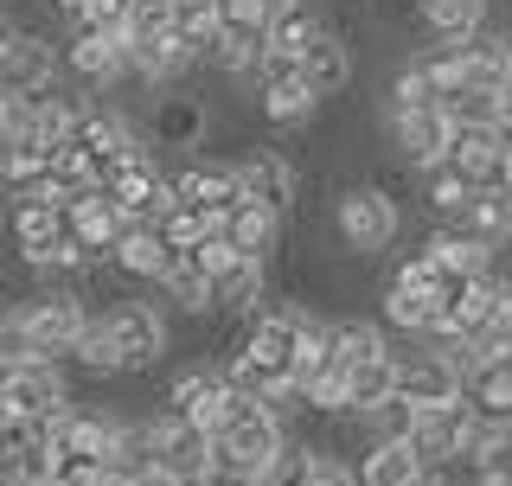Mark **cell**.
I'll return each mask as SVG.
<instances>
[{
	"label": "cell",
	"instance_id": "51",
	"mask_svg": "<svg viewBox=\"0 0 512 486\" xmlns=\"http://www.w3.org/2000/svg\"><path fill=\"white\" fill-rule=\"evenodd\" d=\"M416 7H423V0H397V13H416Z\"/></svg>",
	"mask_w": 512,
	"mask_h": 486
},
{
	"label": "cell",
	"instance_id": "52",
	"mask_svg": "<svg viewBox=\"0 0 512 486\" xmlns=\"http://www.w3.org/2000/svg\"><path fill=\"white\" fill-rule=\"evenodd\" d=\"M474 486H500V480H474Z\"/></svg>",
	"mask_w": 512,
	"mask_h": 486
},
{
	"label": "cell",
	"instance_id": "13",
	"mask_svg": "<svg viewBox=\"0 0 512 486\" xmlns=\"http://www.w3.org/2000/svg\"><path fill=\"white\" fill-rule=\"evenodd\" d=\"M455 84L487 90V96H512V32L487 26L468 45H455Z\"/></svg>",
	"mask_w": 512,
	"mask_h": 486
},
{
	"label": "cell",
	"instance_id": "37",
	"mask_svg": "<svg viewBox=\"0 0 512 486\" xmlns=\"http://www.w3.org/2000/svg\"><path fill=\"white\" fill-rule=\"evenodd\" d=\"M416 180H423V199H429V212H436L442 224H448V218L461 212V205L474 199V186L461 180V173L448 167V160H436V167H429V173H416Z\"/></svg>",
	"mask_w": 512,
	"mask_h": 486
},
{
	"label": "cell",
	"instance_id": "21",
	"mask_svg": "<svg viewBox=\"0 0 512 486\" xmlns=\"http://www.w3.org/2000/svg\"><path fill=\"white\" fill-rule=\"evenodd\" d=\"M416 20H423V39L436 45V52H455V45H468L474 32H487L493 0H423Z\"/></svg>",
	"mask_w": 512,
	"mask_h": 486
},
{
	"label": "cell",
	"instance_id": "8",
	"mask_svg": "<svg viewBox=\"0 0 512 486\" xmlns=\"http://www.w3.org/2000/svg\"><path fill=\"white\" fill-rule=\"evenodd\" d=\"M0 410L32 423V416H64L71 410V371L52 359H26L13 371H0Z\"/></svg>",
	"mask_w": 512,
	"mask_h": 486
},
{
	"label": "cell",
	"instance_id": "30",
	"mask_svg": "<svg viewBox=\"0 0 512 486\" xmlns=\"http://www.w3.org/2000/svg\"><path fill=\"white\" fill-rule=\"evenodd\" d=\"M461 391H468L480 423H512V359H487Z\"/></svg>",
	"mask_w": 512,
	"mask_h": 486
},
{
	"label": "cell",
	"instance_id": "9",
	"mask_svg": "<svg viewBox=\"0 0 512 486\" xmlns=\"http://www.w3.org/2000/svg\"><path fill=\"white\" fill-rule=\"evenodd\" d=\"M58 84V52L45 32H13L7 45H0V96H13V103H32V96H45Z\"/></svg>",
	"mask_w": 512,
	"mask_h": 486
},
{
	"label": "cell",
	"instance_id": "3",
	"mask_svg": "<svg viewBox=\"0 0 512 486\" xmlns=\"http://www.w3.org/2000/svg\"><path fill=\"white\" fill-rule=\"evenodd\" d=\"M397 231H404V212H397L391 186H378V180H346L340 192H333V237H340L346 256L372 263V256H384V250L397 243Z\"/></svg>",
	"mask_w": 512,
	"mask_h": 486
},
{
	"label": "cell",
	"instance_id": "38",
	"mask_svg": "<svg viewBox=\"0 0 512 486\" xmlns=\"http://www.w3.org/2000/svg\"><path fill=\"white\" fill-rule=\"evenodd\" d=\"M154 237L167 243L173 256H186V250H199L205 237H218V224H212V218H199V212H186V205H173V212L154 224Z\"/></svg>",
	"mask_w": 512,
	"mask_h": 486
},
{
	"label": "cell",
	"instance_id": "1",
	"mask_svg": "<svg viewBox=\"0 0 512 486\" xmlns=\"http://www.w3.org/2000/svg\"><path fill=\"white\" fill-rule=\"evenodd\" d=\"M308 314H314V301H263L244 320V333H237L224 378L244 397H276L282 384H295V333Z\"/></svg>",
	"mask_w": 512,
	"mask_h": 486
},
{
	"label": "cell",
	"instance_id": "42",
	"mask_svg": "<svg viewBox=\"0 0 512 486\" xmlns=\"http://www.w3.org/2000/svg\"><path fill=\"white\" fill-rule=\"evenodd\" d=\"M308 486H359V480H352V461H346V455L320 448V455H314V474H308Z\"/></svg>",
	"mask_w": 512,
	"mask_h": 486
},
{
	"label": "cell",
	"instance_id": "40",
	"mask_svg": "<svg viewBox=\"0 0 512 486\" xmlns=\"http://www.w3.org/2000/svg\"><path fill=\"white\" fill-rule=\"evenodd\" d=\"M410 423H416V410H410L404 397H384L378 410H365V416H359L365 442H404V435H410Z\"/></svg>",
	"mask_w": 512,
	"mask_h": 486
},
{
	"label": "cell",
	"instance_id": "49",
	"mask_svg": "<svg viewBox=\"0 0 512 486\" xmlns=\"http://www.w3.org/2000/svg\"><path fill=\"white\" fill-rule=\"evenodd\" d=\"M96 486H128V474H116V467H109V474H103V480H96Z\"/></svg>",
	"mask_w": 512,
	"mask_h": 486
},
{
	"label": "cell",
	"instance_id": "23",
	"mask_svg": "<svg viewBox=\"0 0 512 486\" xmlns=\"http://www.w3.org/2000/svg\"><path fill=\"white\" fill-rule=\"evenodd\" d=\"M442 160L474 192H493V186L506 180V160H500V148H493V128H448V154Z\"/></svg>",
	"mask_w": 512,
	"mask_h": 486
},
{
	"label": "cell",
	"instance_id": "16",
	"mask_svg": "<svg viewBox=\"0 0 512 486\" xmlns=\"http://www.w3.org/2000/svg\"><path fill=\"white\" fill-rule=\"evenodd\" d=\"M384 128H391V154H397V167H404V173H429V167L448 154V122H442V109L384 116Z\"/></svg>",
	"mask_w": 512,
	"mask_h": 486
},
{
	"label": "cell",
	"instance_id": "22",
	"mask_svg": "<svg viewBox=\"0 0 512 486\" xmlns=\"http://www.w3.org/2000/svg\"><path fill=\"white\" fill-rule=\"evenodd\" d=\"M212 314H237V320H250L256 307L269 301V263H250V256H231L212 282Z\"/></svg>",
	"mask_w": 512,
	"mask_h": 486
},
{
	"label": "cell",
	"instance_id": "14",
	"mask_svg": "<svg viewBox=\"0 0 512 486\" xmlns=\"http://www.w3.org/2000/svg\"><path fill=\"white\" fill-rule=\"evenodd\" d=\"M410 410H436V403H455L461 397V371L448 365V352L423 346V352H397V391Z\"/></svg>",
	"mask_w": 512,
	"mask_h": 486
},
{
	"label": "cell",
	"instance_id": "39",
	"mask_svg": "<svg viewBox=\"0 0 512 486\" xmlns=\"http://www.w3.org/2000/svg\"><path fill=\"white\" fill-rule=\"evenodd\" d=\"M314 455H320L314 442H295V435H288V442H282V455L263 467V486H308V474H314Z\"/></svg>",
	"mask_w": 512,
	"mask_h": 486
},
{
	"label": "cell",
	"instance_id": "53",
	"mask_svg": "<svg viewBox=\"0 0 512 486\" xmlns=\"http://www.w3.org/2000/svg\"><path fill=\"white\" fill-rule=\"evenodd\" d=\"M0 486H7V480H0Z\"/></svg>",
	"mask_w": 512,
	"mask_h": 486
},
{
	"label": "cell",
	"instance_id": "6",
	"mask_svg": "<svg viewBox=\"0 0 512 486\" xmlns=\"http://www.w3.org/2000/svg\"><path fill=\"white\" fill-rule=\"evenodd\" d=\"M480 429V416H474V403L468 391H461L455 403H436V410H416V423H410V455L423 474H448V467H461V455H468V435Z\"/></svg>",
	"mask_w": 512,
	"mask_h": 486
},
{
	"label": "cell",
	"instance_id": "50",
	"mask_svg": "<svg viewBox=\"0 0 512 486\" xmlns=\"http://www.w3.org/2000/svg\"><path fill=\"white\" fill-rule=\"evenodd\" d=\"M180 486H218V480H212V474H192V480H180Z\"/></svg>",
	"mask_w": 512,
	"mask_h": 486
},
{
	"label": "cell",
	"instance_id": "19",
	"mask_svg": "<svg viewBox=\"0 0 512 486\" xmlns=\"http://www.w3.org/2000/svg\"><path fill=\"white\" fill-rule=\"evenodd\" d=\"M141 135H148V148L199 154L205 135H212V109H205V96H167V103H154V122L141 128Z\"/></svg>",
	"mask_w": 512,
	"mask_h": 486
},
{
	"label": "cell",
	"instance_id": "12",
	"mask_svg": "<svg viewBox=\"0 0 512 486\" xmlns=\"http://www.w3.org/2000/svg\"><path fill=\"white\" fill-rule=\"evenodd\" d=\"M224 403H231V378H224V365H186L180 378L167 384V416H180V423L205 429V435L218 429Z\"/></svg>",
	"mask_w": 512,
	"mask_h": 486
},
{
	"label": "cell",
	"instance_id": "28",
	"mask_svg": "<svg viewBox=\"0 0 512 486\" xmlns=\"http://www.w3.org/2000/svg\"><path fill=\"white\" fill-rule=\"evenodd\" d=\"M397 391V346L384 352V359H365V365H352L346 371V416L359 423L365 410H378L384 397Z\"/></svg>",
	"mask_w": 512,
	"mask_h": 486
},
{
	"label": "cell",
	"instance_id": "26",
	"mask_svg": "<svg viewBox=\"0 0 512 486\" xmlns=\"http://www.w3.org/2000/svg\"><path fill=\"white\" fill-rule=\"evenodd\" d=\"M384 352H391V333H384L378 320L333 314V359H327V365L352 371V365H365V359H384Z\"/></svg>",
	"mask_w": 512,
	"mask_h": 486
},
{
	"label": "cell",
	"instance_id": "10",
	"mask_svg": "<svg viewBox=\"0 0 512 486\" xmlns=\"http://www.w3.org/2000/svg\"><path fill=\"white\" fill-rule=\"evenodd\" d=\"M77 148L90 154V167L103 173V167H116L122 154H135V148H148V135H141V122H128V109H116V103H77Z\"/></svg>",
	"mask_w": 512,
	"mask_h": 486
},
{
	"label": "cell",
	"instance_id": "31",
	"mask_svg": "<svg viewBox=\"0 0 512 486\" xmlns=\"http://www.w3.org/2000/svg\"><path fill=\"white\" fill-rule=\"evenodd\" d=\"M416 474H423V467H416L410 442H365L359 467H352V480H359V486H410Z\"/></svg>",
	"mask_w": 512,
	"mask_h": 486
},
{
	"label": "cell",
	"instance_id": "36",
	"mask_svg": "<svg viewBox=\"0 0 512 486\" xmlns=\"http://www.w3.org/2000/svg\"><path fill=\"white\" fill-rule=\"evenodd\" d=\"M436 109H442V122H448V128H493V122H500V109H506V96L461 90V84H455Z\"/></svg>",
	"mask_w": 512,
	"mask_h": 486
},
{
	"label": "cell",
	"instance_id": "43",
	"mask_svg": "<svg viewBox=\"0 0 512 486\" xmlns=\"http://www.w3.org/2000/svg\"><path fill=\"white\" fill-rule=\"evenodd\" d=\"M487 199H493V212H500V224H506V237H512V167H506V180L493 186Z\"/></svg>",
	"mask_w": 512,
	"mask_h": 486
},
{
	"label": "cell",
	"instance_id": "44",
	"mask_svg": "<svg viewBox=\"0 0 512 486\" xmlns=\"http://www.w3.org/2000/svg\"><path fill=\"white\" fill-rule=\"evenodd\" d=\"M493 148H500V160L512 167V103L500 109V122H493Z\"/></svg>",
	"mask_w": 512,
	"mask_h": 486
},
{
	"label": "cell",
	"instance_id": "2",
	"mask_svg": "<svg viewBox=\"0 0 512 486\" xmlns=\"http://www.w3.org/2000/svg\"><path fill=\"white\" fill-rule=\"evenodd\" d=\"M288 442V423L276 410H269L263 397H244L231 384V403H224L218 429H212V467H237V474H256L263 480V467L282 455Z\"/></svg>",
	"mask_w": 512,
	"mask_h": 486
},
{
	"label": "cell",
	"instance_id": "24",
	"mask_svg": "<svg viewBox=\"0 0 512 486\" xmlns=\"http://www.w3.org/2000/svg\"><path fill=\"white\" fill-rule=\"evenodd\" d=\"M122 58H128V84H148V90H160V84H173V77L192 71V58L167 39V32H154V39H122Z\"/></svg>",
	"mask_w": 512,
	"mask_h": 486
},
{
	"label": "cell",
	"instance_id": "25",
	"mask_svg": "<svg viewBox=\"0 0 512 486\" xmlns=\"http://www.w3.org/2000/svg\"><path fill=\"white\" fill-rule=\"evenodd\" d=\"M167 263H173V250L148 231V224H128V231L116 237V250H109V269H116L122 282H148V288L160 282Z\"/></svg>",
	"mask_w": 512,
	"mask_h": 486
},
{
	"label": "cell",
	"instance_id": "20",
	"mask_svg": "<svg viewBox=\"0 0 512 486\" xmlns=\"http://www.w3.org/2000/svg\"><path fill=\"white\" fill-rule=\"evenodd\" d=\"M295 64H301V90L320 96V103H327V96H346L352 77H359V58H352V45L340 39V32H320Z\"/></svg>",
	"mask_w": 512,
	"mask_h": 486
},
{
	"label": "cell",
	"instance_id": "34",
	"mask_svg": "<svg viewBox=\"0 0 512 486\" xmlns=\"http://www.w3.org/2000/svg\"><path fill=\"white\" fill-rule=\"evenodd\" d=\"M256 116L269 128H308L320 116V96H308L301 84H282V90H256Z\"/></svg>",
	"mask_w": 512,
	"mask_h": 486
},
{
	"label": "cell",
	"instance_id": "33",
	"mask_svg": "<svg viewBox=\"0 0 512 486\" xmlns=\"http://www.w3.org/2000/svg\"><path fill=\"white\" fill-rule=\"evenodd\" d=\"M64 231V218H58V205H45V199H13V212H7V237H13V250L32 256V250H45Z\"/></svg>",
	"mask_w": 512,
	"mask_h": 486
},
{
	"label": "cell",
	"instance_id": "47",
	"mask_svg": "<svg viewBox=\"0 0 512 486\" xmlns=\"http://www.w3.org/2000/svg\"><path fill=\"white\" fill-rule=\"evenodd\" d=\"M493 288H500V314H512V269H493Z\"/></svg>",
	"mask_w": 512,
	"mask_h": 486
},
{
	"label": "cell",
	"instance_id": "7",
	"mask_svg": "<svg viewBox=\"0 0 512 486\" xmlns=\"http://www.w3.org/2000/svg\"><path fill=\"white\" fill-rule=\"evenodd\" d=\"M231 180H237V199L269 205L276 218H288L301 199V167L282 148H269V141H250V148L231 154Z\"/></svg>",
	"mask_w": 512,
	"mask_h": 486
},
{
	"label": "cell",
	"instance_id": "46",
	"mask_svg": "<svg viewBox=\"0 0 512 486\" xmlns=\"http://www.w3.org/2000/svg\"><path fill=\"white\" fill-rule=\"evenodd\" d=\"M45 7H52V13H58V20H64V26H71V20H77V13H84V7H90V0H45Z\"/></svg>",
	"mask_w": 512,
	"mask_h": 486
},
{
	"label": "cell",
	"instance_id": "41",
	"mask_svg": "<svg viewBox=\"0 0 512 486\" xmlns=\"http://www.w3.org/2000/svg\"><path fill=\"white\" fill-rule=\"evenodd\" d=\"M26 359H32V346H26L20 314H13V307H0V371H13V365H26Z\"/></svg>",
	"mask_w": 512,
	"mask_h": 486
},
{
	"label": "cell",
	"instance_id": "17",
	"mask_svg": "<svg viewBox=\"0 0 512 486\" xmlns=\"http://www.w3.org/2000/svg\"><path fill=\"white\" fill-rule=\"evenodd\" d=\"M282 224L269 205H256V199H231V212L218 218V243H231L237 256H250V263H269V256L282 250Z\"/></svg>",
	"mask_w": 512,
	"mask_h": 486
},
{
	"label": "cell",
	"instance_id": "27",
	"mask_svg": "<svg viewBox=\"0 0 512 486\" xmlns=\"http://www.w3.org/2000/svg\"><path fill=\"white\" fill-rule=\"evenodd\" d=\"M218 13H224V0H173V13H167V39L180 45L192 64H199V52L218 39Z\"/></svg>",
	"mask_w": 512,
	"mask_h": 486
},
{
	"label": "cell",
	"instance_id": "48",
	"mask_svg": "<svg viewBox=\"0 0 512 486\" xmlns=\"http://www.w3.org/2000/svg\"><path fill=\"white\" fill-rule=\"evenodd\" d=\"M13 32H20V20H13V7H7V0H0V45H7Z\"/></svg>",
	"mask_w": 512,
	"mask_h": 486
},
{
	"label": "cell",
	"instance_id": "11",
	"mask_svg": "<svg viewBox=\"0 0 512 486\" xmlns=\"http://www.w3.org/2000/svg\"><path fill=\"white\" fill-rule=\"evenodd\" d=\"M167 186H173V205H186V212H199V218H212V224L231 212V199H237L231 160H212V154H186L180 167L167 173Z\"/></svg>",
	"mask_w": 512,
	"mask_h": 486
},
{
	"label": "cell",
	"instance_id": "45",
	"mask_svg": "<svg viewBox=\"0 0 512 486\" xmlns=\"http://www.w3.org/2000/svg\"><path fill=\"white\" fill-rule=\"evenodd\" d=\"M128 486H180V480H173V474H167V467H141V474H135V480H128Z\"/></svg>",
	"mask_w": 512,
	"mask_h": 486
},
{
	"label": "cell",
	"instance_id": "5",
	"mask_svg": "<svg viewBox=\"0 0 512 486\" xmlns=\"http://www.w3.org/2000/svg\"><path fill=\"white\" fill-rule=\"evenodd\" d=\"M13 314H20V327H26L32 359H52V365L71 359L77 339H84V327H90L84 295H77V288H64V282L39 288V295H26V301H13Z\"/></svg>",
	"mask_w": 512,
	"mask_h": 486
},
{
	"label": "cell",
	"instance_id": "35",
	"mask_svg": "<svg viewBox=\"0 0 512 486\" xmlns=\"http://www.w3.org/2000/svg\"><path fill=\"white\" fill-rule=\"evenodd\" d=\"M320 32H333V26L320 20V13L308 7V0H301V7H288V13H276V20H269V52H288V58H301V52H308V45L320 39Z\"/></svg>",
	"mask_w": 512,
	"mask_h": 486
},
{
	"label": "cell",
	"instance_id": "4",
	"mask_svg": "<svg viewBox=\"0 0 512 486\" xmlns=\"http://www.w3.org/2000/svg\"><path fill=\"white\" fill-rule=\"evenodd\" d=\"M96 327H103V339H109L116 378H141V371H154L160 359H167V346H173V327H167V314H160L154 301H116V307L96 314Z\"/></svg>",
	"mask_w": 512,
	"mask_h": 486
},
{
	"label": "cell",
	"instance_id": "29",
	"mask_svg": "<svg viewBox=\"0 0 512 486\" xmlns=\"http://www.w3.org/2000/svg\"><path fill=\"white\" fill-rule=\"evenodd\" d=\"M461 467H474V480L512 486V423H480L468 435V455H461Z\"/></svg>",
	"mask_w": 512,
	"mask_h": 486
},
{
	"label": "cell",
	"instance_id": "18",
	"mask_svg": "<svg viewBox=\"0 0 512 486\" xmlns=\"http://www.w3.org/2000/svg\"><path fill=\"white\" fill-rule=\"evenodd\" d=\"M58 64H64V71H71L84 90H116V84H128L122 39H103V32H71Z\"/></svg>",
	"mask_w": 512,
	"mask_h": 486
},
{
	"label": "cell",
	"instance_id": "15",
	"mask_svg": "<svg viewBox=\"0 0 512 486\" xmlns=\"http://www.w3.org/2000/svg\"><path fill=\"white\" fill-rule=\"evenodd\" d=\"M148 423V455H154V467H167L173 480H192V474H205L212 467V435L205 429H192V423H180V416H141Z\"/></svg>",
	"mask_w": 512,
	"mask_h": 486
},
{
	"label": "cell",
	"instance_id": "32",
	"mask_svg": "<svg viewBox=\"0 0 512 486\" xmlns=\"http://www.w3.org/2000/svg\"><path fill=\"white\" fill-rule=\"evenodd\" d=\"M160 295H167V307L173 314H212V288H205V275H199V263H192V250L186 256H173L167 269H160Z\"/></svg>",
	"mask_w": 512,
	"mask_h": 486
}]
</instances>
